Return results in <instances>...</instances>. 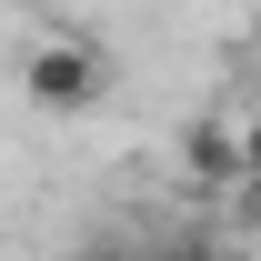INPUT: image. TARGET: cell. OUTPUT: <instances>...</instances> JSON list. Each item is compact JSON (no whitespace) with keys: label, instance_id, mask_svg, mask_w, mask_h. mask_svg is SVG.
<instances>
[{"label":"cell","instance_id":"6da1fadb","mask_svg":"<svg viewBox=\"0 0 261 261\" xmlns=\"http://www.w3.org/2000/svg\"><path fill=\"white\" fill-rule=\"evenodd\" d=\"M100 91H111V61H100V50H81V40H40L31 61H20V100H31V111H50V121L91 111Z\"/></svg>","mask_w":261,"mask_h":261},{"label":"cell","instance_id":"7a4b0ae2","mask_svg":"<svg viewBox=\"0 0 261 261\" xmlns=\"http://www.w3.org/2000/svg\"><path fill=\"white\" fill-rule=\"evenodd\" d=\"M191 181L201 191H231V181H241V141H231V130H191Z\"/></svg>","mask_w":261,"mask_h":261},{"label":"cell","instance_id":"3957f363","mask_svg":"<svg viewBox=\"0 0 261 261\" xmlns=\"http://www.w3.org/2000/svg\"><path fill=\"white\" fill-rule=\"evenodd\" d=\"M161 261H241V241H221V231H181Z\"/></svg>","mask_w":261,"mask_h":261},{"label":"cell","instance_id":"277c9868","mask_svg":"<svg viewBox=\"0 0 261 261\" xmlns=\"http://www.w3.org/2000/svg\"><path fill=\"white\" fill-rule=\"evenodd\" d=\"M231 221L261 231V171H241V181H231Z\"/></svg>","mask_w":261,"mask_h":261},{"label":"cell","instance_id":"5b68a950","mask_svg":"<svg viewBox=\"0 0 261 261\" xmlns=\"http://www.w3.org/2000/svg\"><path fill=\"white\" fill-rule=\"evenodd\" d=\"M241 171H261V111H251V130H241Z\"/></svg>","mask_w":261,"mask_h":261},{"label":"cell","instance_id":"8992f818","mask_svg":"<svg viewBox=\"0 0 261 261\" xmlns=\"http://www.w3.org/2000/svg\"><path fill=\"white\" fill-rule=\"evenodd\" d=\"M251 111H261V61H251Z\"/></svg>","mask_w":261,"mask_h":261}]
</instances>
